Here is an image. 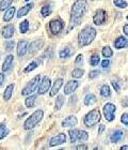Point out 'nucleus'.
Segmentation results:
<instances>
[{"instance_id": "nucleus-4", "label": "nucleus", "mask_w": 128, "mask_h": 150, "mask_svg": "<svg viewBox=\"0 0 128 150\" xmlns=\"http://www.w3.org/2000/svg\"><path fill=\"white\" fill-rule=\"evenodd\" d=\"M100 119H101V116H100L99 110H93L85 115V125H87V128H90V127H93V125H97V123L100 121Z\"/></svg>"}, {"instance_id": "nucleus-49", "label": "nucleus", "mask_w": 128, "mask_h": 150, "mask_svg": "<svg viewBox=\"0 0 128 150\" xmlns=\"http://www.w3.org/2000/svg\"><path fill=\"white\" fill-rule=\"evenodd\" d=\"M104 129H105V125H100V128H99V131H98V134H101V133H103Z\"/></svg>"}, {"instance_id": "nucleus-16", "label": "nucleus", "mask_w": 128, "mask_h": 150, "mask_svg": "<svg viewBox=\"0 0 128 150\" xmlns=\"http://www.w3.org/2000/svg\"><path fill=\"white\" fill-rule=\"evenodd\" d=\"M62 85H63V79L62 78H58L56 81V83L53 84L52 88H51V91H50V96L51 97H55L58 92H59L60 90V88L62 87Z\"/></svg>"}, {"instance_id": "nucleus-33", "label": "nucleus", "mask_w": 128, "mask_h": 150, "mask_svg": "<svg viewBox=\"0 0 128 150\" xmlns=\"http://www.w3.org/2000/svg\"><path fill=\"white\" fill-rule=\"evenodd\" d=\"M63 103H64V97L63 96H59V97L56 99V110H59L61 107H62Z\"/></svg>"}, {"instance_id": "nucleus-1", "label": "nucleus", "mask_w": 128, "mask_h": 150, "mask_svg": "<svg viewBox=\"0 0 128 150\" xmlns=\"http://www.w3.org/2000/svg\"><path fill=\"white\" fill-rule=\"evenodd\" d=\"M87 10V0H76L72 8V23L74 25H79Z\"/></svg>"}, {"instance_id": "nucleus-47", "label": "nucleus", "mask_w": 128, "mask_h": 150, "mask_svg": "<svg viewBox=\"0 0 128 150\" xmlns=\"http://www.w3.org/2000/svg\"><path fill=\"white\" fill-rule=\"evenodd\" d=\"M122 105H123V106H125V107H128V98L123 101V102H122Z\"/></svg>"}, {"instance_id": "nucleus-43", "label": "nucleus", "mask_w": 128, "mask_h": 150, "mask_svg": "<svg viewBox=\"0 0 128 150\" xmlns=\"http://www.w3.org/2000/svg\"><path fill=\"white\" fill-rule=\"evenodd\" d=\"M82 62H83V56H82V55H78L77 58H76L75 63L76 64H81Z\"/></svg>"}, {"instance_id": "nucleus-18", "label": "nucleus", "mask_w": 128, "mask_h": 150, "mask_svg": "<svg viewBox=\"0 0 128 150\" xmlns=\"http://www.w3.org/2000/svg\"><path fill=\"white\" fill-rule=\"evenodd\" d=\"M14 35V26L8 25L2 29V35L6 39H11Z\"/></svg>"}, {"instance_id": "nucleus-50", "label": "nucleus", "mask_w": 128, "mask_h": 150, "mask_svg": "<svg viewBox=\"0 0 128 150\" xmlns=\"http://www.w3.org/2000/svg\"><path fill=\"white\" fill-rule=\"evenodd\" d=\"M121 150H128V145H124L121 147Z\"/></svg>"}, {"instance_id": "nucleus-19", "label": "nucleus", "mask_w": 128, "mask_h": 150, "mask_svg": "<svg viewBox=\"0 0 128 150\" xmlns=\"http://www.w3.org/2000/svg\"><path fill=\"white\" fill-rule=\"evenodd\" d=\"M114 46L118 50H121V48H124V47L127 46V40H126L124 37H120L118 38L114 42Z\"/></svg>"}, {"instance_id": "nucleus-26", "label": "nucleus", "mask_w": 128, "mask_h": 150, "mask_svg": "<svg viewBox=\"0 0 128 150\" xmlns=\"http://www.w3.org/2000/svg\"><path fill=\"white\" fill-rule=\"evenodd\" d=\"M8 134H9V130L6 128V125L4 123H1L0 125V139H3Z\"/></svg>"}, {"instance_id": "nucleus-40", "label": "nucleus", "mask_w": 128, "mask_h": 150, "mask_svg": "<svg viewBox=\"0 0 128 150\" xmlns=\"http://www.w3.org/2000/svg\"><path fill=\"white\" fill-rule=\"evenodd\" d=\"M121 121L128 127V114H123L122 117H121Z\"/></svg>"}, {"instance_id": "nucleus-7", "label": "nucleus", "mask_w": 128, "mask_h": 150, "mask_svg": "<svg viewBox=\"0 0 128 150\" xmlns=\"http://www.w3.org/2000/svg\"><path fill=\"white\" fill-rule=\"evenodd\" d=\"M63 27L64 25H63L62 21H60V19H52L49 23V29L53 35H58L60 31H62Z\"/></svg>"}, {"instance_id": "nucleus-48", "label": "nucleus", "mask_w": 128, "mask_h": 150, "mask_svg": "<svg viewBox=\"0 0 128 150\" xmlns=\"http://www.w3.org/2000/svg\"><path fill=\"white\" fill-rule=\"evenodd\" d=\"M123 30H124V33H125L126 35H128V24H127V25L124 26V28H123Z\"/></svg>"}, {"instance_id": "nucleus-44", "label": "nucleus", "mask_w": 128, "mask_h": 150, "mask_svg": "<svg viewBox=\"0 0 128 150\" xmlns=\"http://www.w3.org/2000/svg\"><path fill=\"white\" fill-rule=\"evenodd\" d=\"M109 64H110V61L109 60H104L103 61V63H101V67H103L104 69H106V68H108L109 67Z\"/></svg>"}, {"instance_id": "nucleus-20", "label": "nucleus", "mask_w": 128, "mask_h": 150, "mask_svg": "<svg viewBox=\"0 0 128 150\" xmlns=\"http://www.w3.org/2000/svg\"><path fill=\"white\" fill-rule=\"evenodd\" d=\"M32 6H33L32 3H30V4H26L25 6H22V8L18 10V12H17V17H22V16L27 15V14L29 13V11L32 9Z\"/></svg>"}, {"instance_id": "nucleus-9", "label": "nucleus", "mask_w": 128, "mask_h": 150, "mask_svg": "<svg viewBox=\"0 0 128 150\" xmlns=\"http://www.w3.org/2000/svg\"><path fill=\"white\" fill-rule=\"evenodd\" d=\"M50 86H51V81H50V78H48L47 76L43 78V81H41V84L38 86V92L40 94H44L46 93L47 91L49 90Z\"/></svg>"}, {"instance_id": "nucleus-29", "label": "nucleus", "mask_w": 128, "mask_h": 150, "mask_svg": "<svg viewBox=\"0 0 128 150\" xmlns=\"http://www.w3.org/2000/svg\"><path fill=\"white\" fill-rule=\"evenodd\" d=\"M103 56L104 57H106V58H109V57H112V55H113V52H112V50L110 48L109 46H105L103 48Z\"/></svg>"}, {"instance_id": "nucleus-25", "label": "nucleus", "mask_w": 128, "mask_h": 150, "mask_svg": "<svg viewBox=\"0 0 128 150\" xmlns=\"http://www.w3.org/2000/svg\"><path fill=\"white\" fill-rule=\"evenodd\" d=\"M100 94L103 96V97L107 98V97H110V94H111V91H110V88L108 85H103L101 88H100Z\"/></svg>"}, {"instance_id": "nucleus-31", "label": "nucleus", "mask_w": 128, "mask_h": 150, "mask_svg": "<svg viewBox=\"0 0 128 150\" xmlns=\"http://www.w3.org/2000/svg\"><path fill=\"white\" fill-rule=\"evenodd\" d=\"M13 0H2L1 2H0V10L1 11H3V10L8 9L11 4H12Z\"/></svg>"}, {"instance_id": "nucleus-22", "label": "nucleus", "mask_w": 128, "mask_h": 150, "mask_svg": "<svg viewBox=\"0 0 128 150\" xmlns=\"http://www.w3.org/2000/svg\"><path fill=\"white\" fill-rule=\"evenodd\" d=\"M14 14H15V8H14V6L9 8L8 11L6 12V14H4V16H3V21H4V22H10V21L13 18Z\"/></svg>"}, {"instance_id": "nucleus-5", "label": "nucleus", "mask_w": 128, "mask_h": 150, "mask_svg": "<svg viewBox=\"0 0 128 150\" xmlns=\"http://www.w3.org/2000/svg\"><path fill=\"white\" fill-rule=\"evenodd\" d=\"M41 81V76L40 75H36L34 77L32 78L31 81H29L28 85L26 86L22 91V96H29L30 93H32L33 91H35V89L38 88V83Z\"/></svg>"}, {"instance_id": "nucleus-45", "label": "nucleus", "mask_w": 128, "mask_h": 150, "mask_svg": "<svg viewBox=\"0 0 128 150\" xmlns=\"http://www.w3.org/2000/svg\"><path fill=\"white\" fill-rule=\"evenodd\" d=\"M76 149H78V150H87V145H78V146L76 147Z\"/></svg>"}, {"instance_id": "nucleus-37", "label": "nucleus", "mask_w": 128, "mask_h": 150, "mask_svg": "<svg viewBox=\"0 0 128 150\" xmlns=\"http://www.w3.org/2000/svg\"><path fill=\"white\" fill-rule=\"evenodd\" d=\"M69 55H71V50H69V48H64V50H62L59 53V56L61 57V58H66V57H69Z\"/></svg>"}, {"instance_id": "nucleus-27", "label": "nucleus", "mask_w": 128, "mask_h": 150, "mask_svg": "<svg viewBox=\"0 0 128 150\" xmlns=\"http://www.w3.org/2000/svg\"><path fill=\"white\" fill-rule=\"evenodd\" d=\"M41 14L43 17H47L48 15L51 14V8H50L49 4H46V6H44L41 10Z\"/></svg>"}, {"instance_id": "nucleus-28", "label": "nucleus", "mask_w": 128, "mask_h": 150, "mask_svg": "<svg viewBox=\"0 0 128 150\" xmlns=\"http://www.w3.org/2000/svg\"><path fill=\"white\" fill-rule=\"evenodd\" d=\"M78 133H79V131L78 130H76V129H74V130H69V137H71V142H72V143H75V142L77 141V138H78Z\"/></svg>"}, {"instance_id": "nucleus-52", "label": "nucleus", "mask_w": 128, "mask_h": 150, "mask_svg": "<svg viewBox=\"0 0 128 150\" xmlns=\"http://www.w3.org/2000/svg\"><path fill=\"white\" fill-rule=\"evenodd\" d=\"M26 1H29V0H26Z\"/></svg>"}, {"instance_id": "nucleus-3", "label": "nucleus", "mask_w": 128, "mask_h": 150, "mask_svg": "<svg viewBox=\"0 0 128 150\" xmlns=\"http://www.w3.org/2000/svg\"><path fill=\"white\" fill-rule=\"evenodd\" d=\"M42 118H43V110H35V112L25 121V125H25V129L26 130H31V129H33L38 122L41 121Z\"/></svg>"}, {"instance_id": "nucleus-2", "label": "nucleus", "mask_w": 128, "mask_h": 150, "mask_svg": "<svg viewBox=\"0 0 128 150\" xmlns=\"http://www.w3.org/2000/svg\"><path fill=\"white\" fill-rule=\"evenodd\" d=\"M96 37V30L93 27H85L81 32L78 35V44L79 46H87L93 42V40Z\"/></svg>"}, {"instance_id": "nucleus-39", "label": "nucleus", "mask_w": 128, "mask_h": 150, "mask_svg": "<svg viewBox=\"0 0 128 150\" xmlns=\"http://www.w3.org/2000/svg\"><path fill=\"white\" fill-rule=\"evenodd\" d=\"M13 47H14V41H10V42H6V50L8 52L13 50Z\"/></svg>"}, {"instance_id": "nucleus-6", "label": "nucleus", "mask_w": 128, "mask_h": 150, "mask_svg": "<svg viewBox=\"0 0 128 150\" xmlns=\"http://www.w3.org/2000/svg\"><path fill=\"white\" fill-rule=\"evenodd\" d=\"M104 115H105V118H106L107 121H112L114 119V112L116 110L115 105H113L112 103H107L105 106H104Z\"/></svg>"}, {"instance_id": "nucleus-34", "label": "nucleus", "mask_w": 128, "mask_h": 150, "mask_svg": "<svg viewBox=\"0 0 128 150\" xmlns=\"http://www.w3.org/2000/svg\"><path fill=\"white\" fill-rule=\"evenodd\" d=\"M83 73H85V71L81 69H75V70H73V72H72V75H73V77H75V78H80L83 75Z\"/></svg>"}, {"instance_id": "nucleus-30", "label": "nucleus", "mask_w": 128, "mask_h": 150, "mask_svg": "<svg viewBox=\"0 0 128 150\" xmlns=\"http://www.w3.org/2000/svg\"><path fill=\"white\" fill-rule=\"evenodd\" d=\"M38 64H40V62H38V61H33V62L30 63V64H29V66L27 67L25 70H24V72H25V73L31 72L32 70H34L35 68H38Z\"/></svg>"}, {"instance_id": "nucleus-10", "label": "nucleus", "mask_w": 128, "mask_h": 150, "mask_svg": "<svg viewBox=\"0 0 128 150\" xmlns=\"http://www.w3.org/2000/svg\"><path fill=\"white\" fill-rule=\"evenodd\" d=\"M66 141V135L64 133H60V134L53 136L51 139H50L49 145L51 147H55V146H58V145H61L63 143H65Z\"/></svg>"}, {"instance_id": "nucleus-24", "label": "nucleus", "mask_w": 128, "mask_h": 150, "mask_svg": "<svg viewBox=\"0 0 128 150\" xmlns=\"http://www.w3.org/2000/svg\"><path fill=\"white\" fill-rule=\"evenodd\" d=\"M35 100H36V96H31V97H28L25 101L26 106L29 107V108L33 107V106H34V104H35Z\"/></svg>"}, {"instance_id": "nucleus-12", "label": "nucleus", "mask_w": 128, "mask_h": 150, "mask_svg": "<svg viewBox=\"0 0 128 150\" xmlns=\"http://www.w3.org/2000/svg\"><path fill=\"white\" fill-rule=\"evenodd\" d=\"M44 45L43 40H36L33 41L32 43H30V45L28 46V50L30 52V54H34L35 52H38V50H41Z\"/></svg>"}, {"instance_id": "nucleus-51", "label": "nucleus", "mask_w": 128, "mask_h": 150, "mask_svg": "<svg viewBox=\"0 0 128 150\" xmlns=\"http://www.w3.org/2000/svg\"><path fill=\"white\" fill-rule=\"evenodd\" d=\"M127 21H128V15H127Z\"/></svg>"}, {"instance_id": "nucleus-32", "label": "nucleus", "mask_w": 128, "mask_h": 150, "mask_svg": "<svg viewBox=\"0 0 128 150\" xmlns=\"http://www.w3.org/2000/svg\"><path fill=\"white\" fill-rule=\"evenodd\" d=\"M19 29H20V32H22V33H26V32L28 31V29H29L28 21H24V22H22V24L19 25Z\"/></svg>"}, {"instance_id": "nucleus-42", "label": "nucleus", "mask_w": 128, "mask_h": 150, "mask_svg": "<svg viewBox=\"0 0 128 150\" xmlns=\"http://www.w3.org/2000/svg\"><path fill=\"white\" fill-rule=\"evenodd\" d=\"M99 74V71H97V70H94V71H91L90 74H89V77L90 78H95L96 76H98Z\"/></svg>"}, {"instance_id": "nucleus-41", "label": "nucleus", "mask_w": 128, "mask_h": 150, "mask_svg": "<svg viewBox=\"0 0 128 150\" xmlns=\"http://www.w3.org/2000/svg\"><path fill=\"white\" fill-rule=\"evenodd\" d=\"M112 86H113V88L115 89V91H118V92H119L120 89H121L119 81H112Z\"/></svg>"}, {"instance_id": "nucleus-38", "label": "nucleus", "mask_w": 128, "mask_h": 150, "mask_svg": "<svg viewBox=\"0 0 128 150\" xmlns=\"http://www.w3.org/2000/svg\"><path fill=\"white\" fill-rule=\"evenodd\" d=\"M89 138V134H87L85 131H79L78 133V139L80 141H87Z\"/></svg>"}, {"instance_id": "nucleus-46", "label": "nucleus", "mask_w": 128, "mask_h": 150, "mask_svg": "<svg viewBox=\"0 0 128 150\" xmlns=\"http://www.w3.org/2000/svg\"><path fill=\"white\" fill-rule=\"evenodd\" d=\"M3 81H4V74H0V87L2 86Z\"/></svg>"}, {"instance_id": "nucleus-35", "label": "nucleus", "mask_w": 128, "mask_h": 150, "mask_svg": "<svg viewBox=\"0 0 128 150\" xmlns=\"http://www.w3.org/2000/svg\"><path fill=\"white\" fill-rule=\"evenodd\" d=\"M99 60H100L99 56H97V55H93V56L91 57V59H90L91 66H93V67L97 66V64L99 63Z\"/></svg>"}, {"instance_id": "nucleus-13", "label": "nucleus", "mask_w": 128, "mask_h": 150, "mask_svg": "<svg viewBox=\"0 0 128 150\" xmlns=\"http://www.w3.org/2000/svg\"><path fill=\"white\" fill-rule=\"evenodd\" d=\"M78 87V81H69L67 84L65 85V87H64V93L65 94H71L72 92L77 89Z\"/></svg>"}, {"instance_id": "nucleus-36", "label": "nucleus", "mask_w": 128, "mask_h": 150, "mask_svg": "<svg viewBox=\"0 0 128 150\" xmlns=\"http://www.w3.org/2000/svg\"><path fill=\"white\" fill-rule=\"evenodd\" d=\"M114 4L116 6H119L121 9H125L127 8V2L124 1V0H114Z\"/></svg>"}, {"instance_id": "nucleus-15", "label": "nucleus", "mask_w": 128, "mask_h": 150, "mask_svg": "<svg viewBox=\"0 0 128 150\" xmlns=\"http://www.w3.org/2000/svg\"><path fill=\"white\" fill-rule=\"evenodd\" d=\"M13 60H14V57H13V55H8V56L6 57L4 62H3V66H2V71H3V72H6V71H9V70L12 68Z\"/></svg>"}, {"instance_id": "nucleus-8", "label": "nucleus", "mask_w": 128, "mask_h": 150, "mask_svg": "<svg viewBox=\"0 0 128 150\" xmlns=\"http://www.w3.org/2000/svg\"><path fill=\"white\" fill-rule=\"evenodd\" d=\"M106 18H107V13L105 10L100 9L98 10L96 13H95V15L93 16V22L95 25H101L104 23L106 22Z\"/></svg>"}, {"instance_id": "nucleus-23", "label": "nucleus", "mask_w": 128, "mask_h": 150, "mask_svg": "<svg viewBox=\"0 0 128 150\" xmlns=\"http://www.w3.org/2000/svg\"><path fill=\"white\" fill-rule=\"evenodd\" d=\"M94 103H96V97L92 93L87 94L85 98V105H93Z\"/></svg>"}, {"instance_id": "nucleus-14", "label": "nucleus", "mask_w": 128, "mask_h": 150, "mask_svg": "<svg viewBox=\"0 0 128 150\" xmlns=\"http://www.w3.org/2000/svg\"><path fill=\"white\" fill-rule=\"evenodd\" d=\"M77 118H76L75 116H69L67 118H65L64 120L62 121V127L63 128H69V127H75L77 125Z\"/></svg>"}, {"instance_id": "nucleus-17", "label": "nucleus", "mask_w": 128, "mask_h": 150, "mask_svg": "<svg viewBox=\"0 0 128 150\" xmlns=\"http://www.w3.org/2000/svg\"><path fill=\"white\" fill-rule=\"evenodd\" d=\"M123 136H124V133H123L122 130H116V131H114L111 134V136H110V141H111V143H118V142H120L121 139L123 138Z\"/></svg>"}, {"instance_id": "nucleus-11", "label": "nucleus", "mask_w": 128, "mask_h": 150, "mask_svg": "<svg viewBox=\"0 0 128 150\" xmlns=\"http://www.w3.org/2000/svg\"><path fill=\"white\" fill-rule=\"evenodd\" d=\"M27 50H28V42L25 40L19 41L18 44H17V55L19 57L25 56Z\"/></svg>"}, {"instance_id": "nucleus-21", "label": "nucleus", "mask_w": 128, "mask_h": 150, "mask_svg": "<svg viewBox=\"0 0 128 150\" xmlns=\"http://www.w3.org/2000/svg\"><path fill=\"white\" fill-rule=\"evenodd\" d=\"M13 90H14V85H13V84L9 85V86H8V87L6 88V90H4L3 99H4L6 101H9L10 99H11V97H12Z\"/></svg>"}]
</instances>
